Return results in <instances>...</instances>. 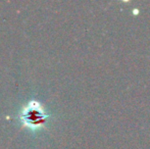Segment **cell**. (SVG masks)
I'll list each match as a JSON object with an SVG mask.
<instances>
[{"label":"cell","mask_w":150,"mask_h":149,"mask_svg":"<svg viewBox=\"0 0 150 149\" xmlns=\"http://www.w3.org/2000/svg\"><path fill=\"white\" fill-rule=\"evenodd\" d=\"M39 106V104L36 102H32L30 105H28L27 109H25V112L23 113V119H24L25 123L33 126V127L40 125L41 123H44L46 115L43 114Z\"/></svg>","instance_id":"obj_1"}]
</instances>
